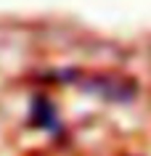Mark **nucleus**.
Instances as JSON below:
<instances>
[{
  "label": "nucleus",
  "mask_w": 151,
  "mask_h": 156,
  "mask_svg": "<svg viewBox=\"0 0 151 156\" xmlns=\"http://www.w3.org/2000/svg\"><path fill=\"white\" fill-rule=\"evenodd\" d=\"M82 87L93 95L103 101H114V103H130L138 93L135 82L122 80V77H90L88 82H82Z\"/></svg>",
  "instance_id": "nucleus-1"
},
{
  "label": "nucleus",
  "mask_w": 151,
  "mask_h": 156,
  "mask_svg": "<svg viewBox=\"0 0 151 156\" xmlns=\"http://www.w3.org/2000/svg\"><path fill=\"white\" fill-rule=\"evenodd\" d=\"M29 122H32L34 127H40V130H48V132H56V130L61 127L59 111H56V106H53L48 98H34V101H32Z\"/></svg>",
  "instance_id": "nucleus-2"
}]
</instances>
